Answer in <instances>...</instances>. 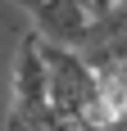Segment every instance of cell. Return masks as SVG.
Masks as SVG:
<instances>
[{
	"mask_svg": "<svg viewBox=\"0 0 127 131\" xmlns=\"http://www.w3.org/2000/svg\"><path fill=\"white\" fill-rule=\"evenodd\" d=\"M41 63H46V95H50V108L68 122H82L91 104H100V81L82 63V54L68 50V45H50L41 41ZM86 127V122H82Z\"/></svg>",
	"mask_w": 127,
	"mask_h": 131,
	"instance_id": "obj_1",
	"label": "cell"
},
{
	"mask_svg": "<svg viewBox=\"0 0 127 131\" xmlns=\"http://www.w3.org/2000/svg\"><path fill=\"white\" fill-rule=\"evenodd\" d=\"M37 108H50L46 63H41V36L23 32L18 50H14V100H9V113H37Z\"/></svg>",
	"mask_w": 127,
	"mask_h": 131,
	"instance_id": "obj_2",
	"label": "cell"
},
{
	"mask_svg": "<svg viewBox=\"0 0 127 131\" xmlns=\"http://www.w3.org/2000/svg\"><path fill=\"white\" fill-rule=\"evenodd\" d=\"M86 27H91L86 0H41L37 9H32V32L41 41H50V45L77 50L82 36H86Z\"/></svg>",
	"mask_w": 127,
	"mask_h": 131,
	"instance_id": "obj_3",
	"label": "cell"
},
{
	"mask_svg": "<svg viewBox=\"0 0 127 131\" xmlns=\"http://www.w3.org/2000/svg\"><path fill=\"white\" fill-rule=\"evenodd\" d=\"M114 5H123V0H86V9H91V18H95V14H104V9H114Z\"/></svg>",
	"mask_w": 127,
	"mask_h": 131,
	"instance_id": "obj_4",
	"label": "cell"
},
{
	"mask_svg": "<svg viewBox=\"0 0 127 131\" xmlns=\"http://www.w3.org/2000/svg\"><path fill=\"white\" fill-rule=\"evenodd\" d=\"M9 5H18V9H27V14H32V9L41 5V0H9Z\"/></svg>",
	"mask_w": 127,
	"mask_h": 131,
	"instance_id": "obj_5",
	"label": "cell"
}]
</instances>
